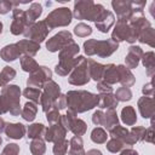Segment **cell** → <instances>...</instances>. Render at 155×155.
<instances>
[{
  "instance_id": "6da1fadb",
  "label": "cell",
  "mask_w": 155,
  "mask_h": 155,
  "mask_svg": "<svg viewBox=\"0 0 155 155\" xmlns=\"http://www.w3.org/2000/svg\"><path fill=\"white\" fill-rule=\"evenodd\" d=\"M67 97V107L68 110L81 114L85 111H88L98 105L99 97L98 94H94L92 92L85 91V90H73L68 91L65 94Z\"/></svg>"
},
{
  "instance_id": "7a4b0ae2",
  "label": "cell",
  "mask_w": 155,
  "mask_h": 155,
  "mask_svg": "<svg viewBox=\"0 0 155 155\" xmlns=\"http://www.w3.org/2000/svg\"><path fill=\"white\" fill-rule=\"evenodd\" d=\"M21 88L17 85H5L1 87L0 115L6 113H10L12 116L21 115Z\"/></svg>"
},
{
  "instance_id": "3957f363",
  "label": "cell",
  "mask_w": 155,
  "mask_h": 155,
  "mask_svg": "<svg viewBox=\"0 0 155 155\" xmlns=\"http://www.w3.org/2000/svg\"><path fill=\"white\" fill-rule=\"evenodd\" d=\"M107 10L103 5L96 4L92 0H78L74 2L73 16L76 19H87L91 22H98Z\"/></svg>"
},
{
  "instance_id": "277c9868",
  "label": "cell",
  "mask_w": 155,
  "mask_h": 155,
  "mask_svg": "<svg viewBox=\"0 0 155 155\" xmlns=\"http://www.w3.org/2000/svg\"><path fill=\"white\" fill-rule=\"evenodd\" d=\"M119 48V44L113 41L111 39L108 40H96L88 39L84 42V51L87 56H98L101 58H107L111 56Z\"/></svg>"
},
{
  "instance_id": "5b68a950",
  "label": "cell",
  "mask_w": 155,
  "mask_h": 155,
  "mask_svg": "<svg viewBox=\"0 0 155 155\" xmlns=\"http://www.w3.org/2000/svg\"><path fill=\"white\" fill-rule=\"evenodd\" d=\"M145 1H128V0H114L111 1L113 10L115 11L117 19L128 21L133 13L144 12Z\"/></svg>"
},
{
  "instance_id": "8992f818",
  "label": "cell",
  "mask_w": 155,
  "mask_h": 155,
  "mask_svg": "<svg viewBox=\"0 0 155 155\" xmlns=\"http://www.w3.org/2000/svg\"><path fill=\"white\" fill-rule=\"evenodd\" d=\"M90 71H88V64L87 58L84 56L76 57V65L71 70V73L68 76V82L74 86H84L90 81Z\"/></svg>"
},
{
  "instance_id": "52a82bcc",
  "label": "cell",
  "mask_w": 155,
  "mask_h": 155,
  "mask_svg": "<svg viewBox=\"0 0 155 155\" xmlns=\"http://www.w3.org/2000/svg\"><path fill=\"white\" fill-rule=\"evenodd\" d=\"M73 19V12L68 7H58L53 11H51L46 18L44 19L48 29H54L58 27H67L71 23Z\"/></svg>"
},
{
  "instance_id": "ba28073f",
  "label": "cell",
  "mask_w": 155,
  "mask_h": 155,
  "mask_svg": "<svg viewBox=\"0 0 155 155\" xmlns=\"http://www.w3.org/2000/svg\"><path fill=\"white\" fill-rule=\"evenodd\" d=\"M48 33H50V29L46 25L45 21H39V22H35V23L30 24L29 27H27L23 35L25 36V39L40 44L47 38Z\"/></svg>"
},
{
  "instance_id": "9c48e42d",
  "label": "cell",
  "mask_w": 155,
  "mask_h": 155,
  "mask_svg": "<svg viewBox=\"0 0 155 155\" xmlns=\"http://www.w3.org/2000/svg\"><path fill=\"white\" fill-rule=\"evenodd\" d=\"M52 70L45 65H39V68L29 75L27 79V87H34V88H42L44 85L52 80Z\"/></svg>"
},
{
  "instance_id": "30bf717a",
  "label": "cell",
  "mask_w": 155,
  "mask_h": 155,
  "mask_svg": "<svg viewBox=\"0 0 155 155\" xmlns=\"http://www.w3.org/2000/svg\"><path fill=\"white\" fill-rule=\"evenodd\" d=\"M110 39L113 41H115L116 44H119L121 41H127L130 44H133L137 41L132 34V30H131L127 21H121V19H117L116 24L114 25Z\"/></svg>"
},
{
  "instance_id": "8fae6325",
  "label": "cell",
  "mask_w": 155,
  "mask_h": 155,
  "mask_svg": "<svg viewBox=\"0 0 155 155\" xmlns=\"http://www.w3.org/2000/svg\"><path fill=\"white\" fill-rule=\"evenodd\" d=\"M71 42H74L71 33L68 30H62L46 41V48L50 52H58Z\"/></svg>"
},
{
  "instance_id": "7c38bea8",
  "label": "cell",
  "mask_w": 155,
  "mask_h": 155,
  "mask_svg": "<svg viewBox=\"0 0 155 155\" xmlns=\"http://www.w3.org/2000/svg\"><path fill=\"white\" fill-rule=\"evenodd\" d=\"M30 23L27 18V13L24 10H21L18 7H15L12 10V23L10 27V30L13 35H19L23 34L24 30L27 29V27H29Z\"/></svg>"
},
{
  "instance_id": "4fadbf2b",
  "label": "cell",
  "mask_w": 155,
  "mask_h": 155,
  "mask_svg": "<svg viewBox=\"0 0 155 155\" xmlns=\"http://www.w3.org/2000/svg\"><path fill=\"white\" fill-rule=\"evenodd\" d=\"M76 115L78 114H75V113H73L70 110H68L65 113V117H67V121H68L67 130L70 131V132H73L75 136H80L81 137L82 134L86 133L87 125H86V122L84 120L79 119Z\"/></svg>"
},
{
  "instance_id": "5bb4252c",
  "label": "cell",
  "mask_w": 155,
  "mask_h": 155,
  "mask_svg": "<svg viewBox=\"0 0 155 155\" xmlns=\"http://www.w3.org/2000/svg\"><path fill=\"white\" fill-rule=\"evenodd\" d=\"M67 132H68V130L58 121L57 124L50 125L47 128H45L44 139H45L46 142H52V143H54V142H57V140L64 139Z\"/></svg>"
},
{
  "instance_id": "9a60e30c",
  "label": "cell",
  "mask_w": 155,
  "mask_h": 155,
  "mask_svg": "<svg viewBox=\"0 0 155 155\" xmlns=\"http://www.w3.org/2000/svg\"><path fill=\"white\" fill-rule=\"evenodd\" d=\"M143 50L139 47V46H134V45H131L130 47H128V52H127V54H126V57H125V67L127 68V69H134V68H137L138 67V64H139V61H140V58H142V56H143Z\"/></svg>"
},
{
  "instance_id": "2e32d148",
  "label": "cell",
  "mask_w": 155,
  "mask_h": 155,
  "mask_svg": "<svg viewBox=\"0 0 155 155\" xmlns=\"http://www.w3.org/2000/svg\"><path fill=\"white\" fill-rule=\"evenodd\" d=\"M109 136H110L111 138H116V139L121 140L125 145H133V144L136 143V140L133 139V137H132V134L130 133V131H128L127 128L120 126V125H117V126H115L114 128H111V130L109 131Z\"/></svg>"
},
{
  "instance_id": "e0dca14e",
  "label": "cell",
  "mask_w": 155,
  "mask_h": 155,
  "mask_svg": "<svg viewBox=\"0 0 155 155\" xmlns=\"http://www.w3.org/2000/svg\"><path fill=\"white\" fill-rule=\"evenodd\" d=\"M138 109L140 115L144 119H149L154 116V110H155V102L151 97H140L138 99Z\"/></svg>"
},
{
  "instance_id": "ac0fdd59",
  "label": "cell",
  "mask_w": 155,
  "mask_h": 155,
  "mask_svg": "<svg viewBox=\"0 0 155 155\" xmlns=\"http://www.w3.org/2000/svg\"><path fill=\"white\" fill-rule=\"evenodd\" d=\"M16 44H17V46H18L22 56L34 57L39 52V50H40V44H38L35 41H31V40H28V39L19 40Z\"/></svg>"
},
{
  "instance_id": "d6986e66",
  "label": "cell",
  "mask_w": 155,
  "mask_h": 155,
  "mask_svg": "<svg viewBox=\"0 0 155 155\" xmlns=\"http://www.w3.org/2000/svg\"><path fill=\"white\" fill-rule=\"evenodd\" d=\"M4 132L11 139H21L25 136L27 128L21 122H15V124L10 122V124H6V127H5Z\"/></svg>"
},
{
  "instance_id": "ffe728a7",
  "label": "cell",
  "mask_w": 155,
  "mask_h": 155,
  "mask_svg": "<svg viewBox=\"0 0 155 155\" xmlns=\"http://www.w3.org/2000/svg\"><path fill=\"white\" fill-rule=\"evenodd\" d=\"M116 70H117V76H119V81L117 82H120L124 87H131L136 82L134 75L124 64L116 65Z\"/></svg>"
},
{
  "instance_id": "44dd1931",
  "label": "cell",
  "mask_w": 155,
  "mask_h": 155,
  "mask_svg": "<svg viewBox=\"0 0 155 155\" xmlns=\"http://www.w3.org/2000/svg\"><path fill=\"white\" fill-rule=\"evenodd\" d=\"M21 51L17 46V44H10L6 45L1 48L0 51V57L5 61V62H13L17 58H21Z\"/></svg>"
},
{
  "instance_id": "7402d4cb",
  "label": "cell",
  "mask_w": 155,
  "mask_h": 155,
  "mask_svg": "<svg viewBox=\"0 0 155 155\" xmlns=\"http://www.w3.org/2000/svg\"><path fill=\"white\" fill-rule=\"evenodd\" d=\"M114 22H115V17H114L113 12L109 11V10H107V11L104 12V15L102 16V18H101L98 22L94 23V25H96V28H97L101 33H104V34H105V33H108L109 29L114 25Z\"/></svg>"
},
{
  "instance_id": "603a6c76",
  "label": "cell",
  "mask_w": 155,
  "mask_h": 155,
  "mask_svg": "<svg viewBox=\"0 0 155 155\" xmlns=\"http://www.w3.org/2000/svg\"><path fill=\"white\" fill-rule=\"evenodd\" d=\"M87 64H88V71H90V79L94 80L96 82L102 81L103 76V70H104V64H101L96 62L92 58H87Z\"/></svg>"
},
{
  "instance_id": "cb8c5ba5",
  "label": "cell",
  "mask_w": 155,
  "mask_h": 155,
  "mask_svg": "<svg viewBox=\"0 0 155 155\" xmlns=\"http://www.w3.org/2000/svg\"><path fill=\"white\" fill-rule=\"evenodd\" d=\"M75 65H76V57L71 59H59V63L54 67V71L59 76H67L71 73Z\"/></svg>"
},
{
  "instance_id": "d4e9b609",
  "label": "cell",
  "mask_w": 155,
  "mask_h": 155,
  "mask_svg": "<svg viewBox=\"0 0 155 155\" xmlns=\"http://www.w3.org/2000/svg\"><path fill=\"white\" fill-rule=\"evenodd\" d=\"M102 81L108 84V85H114L119 81V76H117V70H116V65L113 63L105 64L104 65V70H103V76H102Z\"/></svg>"
},
{
  "instance_id": "484cf974",
  "label": "cell",
  "mask_w": 155,
  "mask_h": 155,
  "mask_svg": "<svg viewBox=\"0 0 155 155\" xmlns=\"http://www.w3.org/2000/svg\"><path fill=\"white\" fill-rule=\"evenodd\" d=\"M98 97H99L98 107L101 109H115L119 104L117 99L113 93H101L98 94Z\"/></svg>"
},
{
  "instance_id": "4316f807",
  "label": "cell",
  "mask_w": 155,
  "mask_h": 155,
  "mask_svg": "<svg viewBox=\"0 0 155 155\" xmlns=\"http://www.w3.org/2000/svg\"><path fill=\"white\" fill-rule=\"evenodd\" d=\"M117 125H119V117H117L116 110L115 109H107V111L104 113V116H103L102 126L104 128H107L108 131H110L111 128H114Z\"/></svg>"
},
{
  "instance_id": "83f0119b",
  "label": "cell",
  "mask_w": 155,
  "mask_h": 155,
  "mask_svg": "<svg viewBox=\"0 0 155 155\" xmlns=\"http://www.w3.org/2000/svg\"><path fill=\"white\" fill-rule=\"evenodd\" d=\"M86 151L84 150V142L80 136H74L69 140V151L68 155H85Z\"/></svg>"
},
{
  "instance_id": "f1b7e54d",
  "label": "cell",
  "mask_w": 155,
  "mask_h": 155,
  "mask_svg": "<svg viewBox=\"0 0 155 155\" xmlns=\"http://www.w3.org/2000/svg\"><path fill=\"white\" fill-rule=\"evenodd\" d=\"M140 59H142L143 65L145 67L147 75L151 78L155 74V53L153 51L145 52V53H143Z\"/></svg>"
},
{
  "instance_id": "f546056e",
  "label": "cell",
  "mask_w": 155,
  "mask_h": 155,
  "mask_svg": "<svg viewBox=\"0 0 155 155\" xmlns=\"http://www.w3.org/2000/svg\"><path fill=\"white\" fill-rule=\"evenodd\" d=\"M121 120L127 126H133L137 122V114L132 105L124 107L121 110Z\"/></svg>"
},
{
  "instance_id": "4dcf8cb0",
  "label": "cell",
  "mask_w": 155,
  "mask_h": 155,
  "mask_svg": "<svg viewBox=\"0 0 155 155\" xmlns=\"http://www.w3.org/2000/svg\"><path fill=\"white\" fill-rule=\"evenodd\" d=\"M140 44H147L150 47H155V29L153 27H149L140 31L137 39Z\"/></svg>"
},
{
  "instance_id": "1f68e13d",
  "label": "cell",
  "mask_w": 155,
  "mask_h": 155,
  "mask_svg": "<svg viewBox=\"0 0 155 155\" xmlns=\"http://www.w3.org/2000/svg\"><path fill=\"white\" fill-rule=\"evenodd\" d=\"M79 51H80L79 45L76 42H71L59 51L58 57H59V59H71V58H75V56L79 53Z\"/></svg>"
},
{
  "instance_id": "d6a6232c",
  "label": "cell",
  "mask_w": 155,
  "mask_h": 155,
  "mask_svg": "<svg viewBox=\"0 0 155 155\" xmlns=\"http://www.w3.org/2000/svg\"><path fill=\"white\" fill-rule=\"evenodd\" d=\"M36 113H38V104L33 103V102H27L22 109V117L25 120V121H29L31 122L35 117H36Z\"/></svg>"
},
{
  "instance_id": "836d02e7",
  "label": "cell",
  "mask_w": 155,
  "mask_h": 155,
  "mask_svg": "<svg viewBox=\"0 0 155 155\" xmlns=\"http://www.w3.org/2000/svg\"><path fill=\"white\" fill-rule=\"evenodd\" d=\"M44 93H46L48 97H51L53 101H56L58 97H59V94H61V87H59V85L57 84V82H54L53 80H50V81H47L45 85H44Z\"/></svg>"
},
{
  "instance_id": "e575fe53",
  "label": "cell",
  "mask_w": 155,
  "mask_h": 155,
  "mask_svg": "<svg viewBox=\"0 0 155 155\" xmlns=\"http://www.w3.org/2000/svg\"><path fill=\"white\" fill-rule=\"evenodd\" d=\"M25 13H27L28 21H29L30 23H35L36 19H38V18L41 16V13H42V5L39 4V2H33V4H30V6H29V8L25 11Z\"/></svg>"
},
{
  "instance_id": "d590c367",
  "label": "cell",
  "mask_w": 155,
  "mask_h": 155,
  "mask_svg": "<svg viewBox=\"0 0 155 155\" xmlns=\"http://www.w3.org/2000/svg\"><path fill=\"white\" fill-rule=\"evenodd\" d=\"M45 126L42 124H31L27 128V134L28 138L30 139H36V138H44L45 134Z\"/></svg>"
},
{
  "instance_id": "8d00e7d4",
  "label": "cell",
  "mask_w": 155,
  "mask_h": 155,
  "mask_svg": "<svg viewBox=\"0 0 155 155\" xmlns=\"http://www.w3.org/2000/svg\"><path fill=\"white\" fill-rule=\"evenodd\" d=\"M21 67L24 71L31 74L34 73L38 68H39V64L38 62L33 58V57H29V56H21Z\"/></svg>"
},
{
  "instance_id": "74e56055",
  "label": "cell",
  "mask_w": 155,
  "mask_h": 155,
  "mask_svg": "<svg viewBox=\"0 0 155 155\" xmlns=\"http://www.w3.org/2000/svg\"><path fill=\"white\" fill-rule=\"evenodd\" d=\"M108 139V134H107V131L102 127H96L92 130L91 132V140L96 144H103L105 143Z\"/></svg>"
},
{
  "instance_id": "f35d334b",
  "label": "cell",
  "mask_w": 155,
  "mask_h": 155,
  "mask_svg": "<svg viewBox=\"0 0 155 155\" xmlns=\"http://www.w3.org/2000/svg\"><path fill=\"white\" fill-rule=\"evenodd\" d=\"M23 96L29 99V102H33L35 104L40 103V97H41V90L40 88H34V87H25L23 90Z\"/></svg>"
},
{
  "instance_id": "ab89813d",
  "label": "cell",
  "mask_w": 155,
  "mask_h": 155,
  "mask_svg": "<svg viewBox=\"0 0 155 155\" xmlns=\"http://www.w3.org/2000/svg\"><path fill=\"white\" fill-rule=\"evenodd\" d=\"M46 151V145L45 140L42 138H36L33 139L30 143V153L33 155H44Z\"/></svg>"
},
{
  "instance_id": "60d3db41",
  "label": "cell",
  "mask_w": 155,
  "mask_h": 155,
  "mask_svg": "<svg viewBox=\"0 0 155 155\" xmlns=\"http://www.w3.org/2000/svg\"><path fill=\"white\" fill-rule=\"evenodd\" d=\"M115 98L117 99V102H127L132 99V91L130 87H119L115 92Z\"/></svg>"
},
{
  "instance_id": "b9f144b4",
  "label": "cell",
  "mask_w": 155,
  "mask_h": 155,
  "mask_svg": "<svg viewBox=\"0 0 155 155\" xmlns=\"http://www.w3.org/2000/svg\"><path fill=\"white\" fill-rule=\"evenodd\" d=\"M68 147H69V142L64 138L61 140L54 142V145L52 148V151L54 155H65L68 151Z\"/></svg>"
},
{
  "instance_id": "7bdbcfd3",
  "label": "cell",
  "mask_w": 155,
  "mask_h": 155,
  "mask_svg": "<svg viewBox=\"0 0 155 155\" xmlns=\"http://www.w3.org/2000/svg\"><path fill=\"white\" fill-rule=\"evenodd\" d=\"M16 74H17V73H16V70H15L12 67H8V65L4 67V69L0 71L1 79H2V81H4V85H8V82L16 78Z\"/></svg>"
},
{
  "instance_id": "ee69618b",
  "label": "cell",
  "mask_w": 155,
  "mask_h": 155,
  "mask_svg": "<svg viewBox=\"0 0 155 155\" xmlns=\"http://www.w3.org/2000/svg\"><path fill=\"white\" fill-rule=\"evenodd\" d=\"M107 149L110 151V153H119L121 150H124V148L126 147L121 140L116 139V138H110L108 142H107Z\"/></svg>"
},
{
  "instance_id": "f6af8a7d",
  "label": "cell",
  "mask_w": 155,
  "mask_h": 155,
  "mask_svg": "<svg viewBox=\"0 0 155 155\" xmlns=\"http://www.w3.org/2000/svg\"><path fill=\"white\" fill-rule=\"evenodd\" d=\"M74 34L78 35L79 38H85L92 34V28L85 23H79L74 27Z\"/></svg>"
},
{
  "instance_id": "bcb514c9",
  "label": "cell",
  "mask_w": 155,
  "mask_h": 155,
  "mask_svg": "<svg viewBox=\"0 0 155 155\" xmlns=\"http://www.w3.org/2000/svg\"><path fill=\"white\" fill-rule=\"evenodd\" d=\"M145 130H147V128L143 127V126H133V127L131 128L130 133L132 134V137H133V139L136 140V143H137V142H142V140H144Z\"/></svg>"
},
{
  "instance_id": "7dc6e473",
  "label": "cell",
  "mask_w": 155,
  "mask_h": 155,
  "mask_svg": "<svg viewBox=\"0 0 155 155\" xmlns=\"http://www.w3.org/2000/svg\"><path fill=\"white\" fill-rule=\"evenodd\" d=\"M19 5L18 1H8V0H0V15H6L11 10H13V6Z\"/></svg>"
},
{
  "instance_id": "c3c4849f",
  "label": "cell",
  "mask_w": 155,
  "mask_h": 155,
  "mask_svg": "<svg viewBox=\"0 0 155 155\" xmlns=\"http://www.w3.org/2000/svg\"><path fill=\"white\" fill-rule=\"evenodd\" d=\"M59 117H61L59 110L56 109V108H52V109H50V110L46 113V119H47V121H48L50 125L57 124V122L59 121Z\"/></svg>"
},
{
  "instance_id": "681fc988",
  "label": "cell",
  "mask_w": 155,
  "mask_h": 155,
  "mask_svg": "<svg viewBox=\"0 0 155 155\" xmlns=\"http://www.w3.org/2000/svg\"><path fill=\"white\" fill-rule=\"evenodd\" d=\"M18 154H19V145L16 143H8L1 153V155H18Z\"/></svg>"
},
{
  "instance_id": "f907efd6",
  "label": "cell",
  "mask_w": 155,
  "mask_h": 155,
  "mask_svg": "<svg viewBox=\"0 0 155 155\" xmlns=\"http://www.w3.org/2000/svg\"><path fill=\"white\" fill-rule=\"evenodd\" d=\"M65 107H67V97H65V94L61 93L59 97L54 101L53 108H56V109H58V110H62V109H65Z\"/></svg>"
},
{
  "instance_id": "816d5d0a",
  "label": "cell",
  "mask_w": 155,
  "mask_h": 155,
  "mask_svg": "<svg viewBox=\"0 0 155 155\" xmlns=\"http://www.w3.org/2000/svg\"><path fill=\"white\" fill-rule=\"evenodd\" d=\"M103 116H104V111L103 110H96L92 115V122L96 126H102L103 122Z\"/></svg>"
},
{
  "instance_id": "f5cc1de1",
  "label": "cell",
  "mask_w": 155,
  "mask_h": 155,
  "mask_svg": "<svg viewBox=\"0 0 155 155\" xmlns=\"http://www.w3.org/2000/svg\"><path fill=\"white\" fill-rule=\"evenodd\" d=\"M97 90L99 91V93H113V87L111 85H108L103 81H99L97 82Z\"/></svg>"
},
{
  "instance_id": "db71d44e",
  "label": "cell",
  "mask_w": 155,
  "mask_h": 155,
  "mask_svg": "<svg viewBox=\"0 0 155 155\" xmlns=\"http://www.w3.org/2000/svg\"><path fill=\"white\" fill-rule=\"evenodd\" d=\"M142 93H143L145 97H148V96H153V93H154V87H153V82H151V81L148 82V84H145V85L143 86V88H142Z\"/></svg>"
},
{
  "instance_id": "11a10c76",
  "label": "cell",
  "mask_w": 155,
  "mask_h": 155,
  "mask_svg": "<svg viewBox=\"0 0 155 155\" xmlns=\"http://www.w3.org/2000/svg\"><path fill=\"white\" fill-rule=\"evenodd\" d=\"M144 140L148 142V143H153V142H154V128H153V126H150L149 128L145 130Z\"/></svg>"
},
{
  "instance_id": "9f6ffc18",
  "label": "cell",
  "mask_w": 155,
  "mask_h": 155,
  "mask_svg": "<svg viewBox=\"0 0 155 155\" xmlns=\"http://www.w3.org/2000/svg\"><path fill=\"white\" fill-rule=\"evenodd\" d=\"M120 155H138V151H136V150L132 149V148H127V149L121 150Z\"/></svg>"
},
{
  "instance_id": "6f0895ef",
  "label": "cell",
  "mask_w": 155,
  "mask_h": 155,
  "mask_svg": "<svg viewBox=\"0 0 155 155\" xmlns=\"http://www.w3.org/2000/svg\"><path fill=\"white\" fill-rule=\"evenodd\" d=\"M85 155H103V154H102V151L98 150V149H91V150H88Z\"/></svg>"
},
{
  "instance_id": "680465c9",
  "label": "cell",
  "mask_w": 155,
  "mask_h": 155,
  "mask_svg": "<svg viewBox=\"0 0 155 155\" xmlns=\"http://www.w3.org/2000/svg\"><path fill=\"white\" fill-rule=\"evenodd\" d=\"M5 127H6V122H5V120H4V119L0 116V133H1V132L5 130Z\"/></svg>"
},
{
  "instance_id": "91938a15",
  "label": "cell",
  "mask_w": 155,
  "mask_h": 155,
  "mask_svg": "<svg viewBox=\"0 0 155 155\" xmlns=\"http://www.w3.org/2000/svg\"><path fill=\"white\" fill-rule=\"evenodd\" d=\"M5 85H4V81H2V79H1V75H0V87H4Z\"/></svg>"
},
{
  "instance_id": "94428289",
  "label": "cell",
  "mask_w": 155,
  "mask_h": 155,
  "mask_svg": "<svg viewBox=\"0 0 155 155\" xmlns=\"http://www.w3.org/2000/svg\"><path fill=\"white\" fill-rule=\"evenodd\" d=\"M2 27H4V25H2V23H1V22H0V34H1V33H2Z\"/></svg>"
},
{
  "instance_id": "6125c7cd",
  "label": "cell",
  "mask_w": 155,
  "mask_h": 155,
  "mask_svg": "<svg viewBox=\"0 0 155 155\" xmlns=\"http://www.w3.org/2000/svg\"><path fill=\"white\" fill-rule=\"evenodd\" d=\"M2 143V138H1V136H0V144Z\"/></svg>"
}]
</instances>
